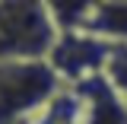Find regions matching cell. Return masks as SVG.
Returning a JSON list of instances; mask_svg holds the SVG:
<instances>
[{
  "label": "cell",
  "instance_id": "1",
  "mask_svg": "<svg viewBox=\"0 0 127 124\" xmlns=\"http://www.w3.org/2000/svg\"><path fill=\"white\" fill-rule=\"evenodd\" d=\"M61 26L45 0H0V64L48 61Z\"/></svg>",
  "mask_w": 127,
  "mask_h": 124
},
{
  "label": "cell",
  "instance_id": "5",
  "mask_svg": "<svg viewBox=\"0 0 127 124\" xmlns=\"http://www.w3.org/2000/svg\"><path fill=\"white\" fill-rule=\"evenodd\" d=\"M79 32L95 35L108 45H127V0H102L83 19Z\"/></svg>",
  "mask_w": 127,
  "mask_h": 124
},
{
  "label": "cell",
  "instance_id": "6",
  "mask_svg": "<svg viewBox=\"0 0 127 124\" xmlns=\"http://www.w3.org/2000/svg\"><path fill=\"white\" fill-rule=\"evenodd\" d=\"M98 3H102V0H45V6L51 10V16H54V22L61 26V32L79 29L83 19L92 13Z\"/></svg>",
  "mask_w": 127,
  "mask_h": 124
},
{
  "label": "cell",
  "instance_id": "2",
  "mask_svg": "<svg viewBox=\"0 0 127 124\" xmlns=\"http://www.w3.org/2000/svg\"><path fill=\"white\" fill-rule=\"evenodd\" d=\"M61 92V80L48 61L0 64V124H22Z\"/></svg>",
  "mask_w": 127,
  "mask_h": 124
},
{
  "label": "cell",
  "instance_id": "4",
  "mask_svg": "<svg viewBox=\"0 0 127 124\" xmlns=\"http://www.w3.org/2000/svg\"><path fill=\"white\" fill-rule=\"evenodd\" d=\"M70 92L79 108V124H127V105L105 80V73L70 86Z\"/></svg>",
  "mask_w": 127,
  "mask_h": 124
},
{
  "label": "cell",
  "instance_id": "3",
  "mask_svg": "<svg viewBox=\"0 0 127 124\" xmlns=\"http://www.w3.org/2000/svg\"><path fill=\"white\" fill-rule=\"evenodd\" d=\"M108 48H111L108 41H102L95 35H86L79 29H67L57 35V45L51 48L48 64H51V70L57 73L61 83L76 86V83H83V80L105 70Z\"/></svg>",
  "mask_w": 127,
  "mask_h": 124
},
{
  "label": "cell",
  "instance_id": "7",
  "mask_svg": "<svg viewBox=\"0 0 127 124\" xmlns=\"http://www.w3.org/2000/svg\"><path fill=\"white\" fill-rule=\"evenodd\" d=\"M105 80L114 86V92L124 99L127 105V45H111L108 48V61H105Z\"/></svg>",
  "mask_w": 127,
  "mask_h": 124
}]
</instances>
